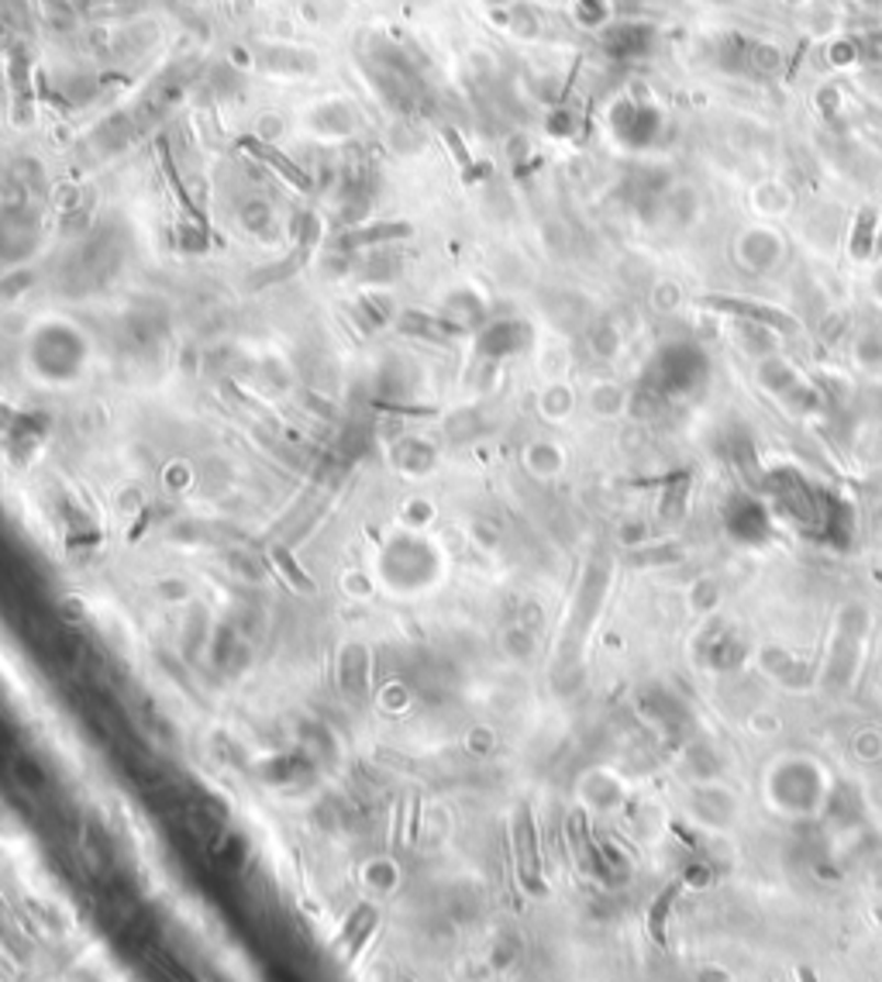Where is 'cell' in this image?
<instances>
[{
	"label": "cell",
	"mask_w": 882,
	"mask_h": 982,
	"mask_svg": "<svg viewBox=\"0 0 882 982\" xmlns=\"http://www.w3.org/2000/svg\"><path fill=\"white\" fill-rule=\"evenodd\" d=\"M706 307H714V311H721V314H731L734 321H751V325H762V328H772L776 335L782 331H793L796 328V321L787 314V311H779V307H772V304H762V301H751V297H706L703 301Z\"/></svg>",
	"instance_id": "5"
},
{
	"label": "cell",
	"mask_w": 882,
	"mask_h": 982,
	"mask_svg": "<svg viewBox=\"0 0 882 982\" xmlns=\"http://www.w3.org/2000/svg\"><path fill=\"white\" fill-rule=\"evenodd\" d=\"M875 531H879V538H882V504L875 507Z\"/></svg>",
	"instance_id": "13"
},
{
	"label": "cell",
	"mask_w": 882,
	"mask_h": 982,
	"mask_svg": "<svg viewBox=\"0 0 882 982\" xmlns=\"http://www.w3.org/2000/svg\"><path fill=\"white\" fill-rule=\"evenodd\" d=\"M627 407H631V390H621V386H614V383L597 386V393H593V410H597V414H603V417H618V414L627 410Z\"/></svg>",
	"instance_id": "9"
},
{
	"label": "cell",
	"mask_w": 882,
	"mask_h": 982,
	"mask_svg": "<svg viewBox=\"0 0 882 982\" xmlns=\"http://www.w3.org/2000/svg\"><path fill=\"white\" fill-rule=\"evenodd\" d=\"M145 962H149V966H152V972H159L166 982H193V979L186 975V969H183V966H177L173 955L159 951L156 945L145 948Z\"/></svg>",
	"instance_id": "10"
},
{
	"label": "cell",
	"mask_w": 882,
	"mask_h": 982,
	"mask_svg": "<svg viewBox=\"0 0 882 982\" xmlns=\"http://www.w3.org/2000/svg\"><path fill=\"white\" fill-rule=\"evenodd\" d=\"M776 513L766 497L751 494V489H738L731 494L721 507V524L724 534L742 549H766L776 538Z\"/></svg>",
	"instance_id": "4"
},
{
	"label": "cell",
	"mask_w": 882,
	"mask_h": 982,
	"mask_svg": "<svg viewBox=\"0 0 882 982\" xmlns=\"http://www.w3.org/2000/svg\"><path fill=\"white\" fill-rule=\"evenodd\" d=\"M851 359L862 373L879 376L882 373V335L879 331H859L851 341Z\"/></svg>",
	"instance_id": "8"
},
{
	"label": "cell",
	"mask_w": 882,
	"mask_h": 982,
	"mask_svg": "<svg viewBox=\"0 0 882 982\" xmlns=\"http://www.w3.org/2000/svg\"><path fill=\"white\" fill-rule=\"evenodd\" d=\"M717 597H721V583H717V579H710V576H700V579L690 586V600H693L700 610L714 607Z\"/></svg>",
	"instance_id": "12"
},
{
	"label": "cell",
	"mask_w": 882,
	"mask_h": 982,
	"mask_svg": "<svg viewBox=\"0 0 882 982\" xmlns=\"http://www.w3.org/2000/svg\"><path fill=\"white\" fill-rule=\"evenodd\" d=\"M734 256L748 273H769L782 259V238L772 228H748L734 245Z\"/></svg>",
	"instance_id": "6"
},
{
	"label": "cell",
	"mask_w": 882,
	"mask_h": 982,
	"mask_svg": "<svg viewBox=\"0 0 882 982\" xmlns=\"http://www.w3.org/2000/svg\"><path fill=\"white\" fill-rule=\"evenodd\" d=\"M872 228H875V214L862 211L859 221H855V235H851V256L855 259H866L869 256V249H872Z\"/></svg>",
	"instance_id": "11"
},
{
	"label": "cell",
	"mask_w": 882,
	"mask_h": 982,
	"mask_svg": "<svg viewBox=\"0 0 882 982\" xmlns=\"http://www.w3.org/2000/svg\"><path fill=\"white\" fill-rule=\"evenodd\" d=\"M690 473H672L666 483H662L658 494V521L662 524H682V518L690 513Z\"/></svg>",
	"instance_id": "7"
},
{
	"label": "cell",
	"mask_w": 882,
	"mask_h": 982,
	"mask_svg": "<svg viewBox=\"0 0 882 982\" xmlns=\"http://www.w3.org/2000/svg\"><path fill=\"white\" fill-rule=\"evenodd\" d=\"M706 376H710V359L697 341H669V346H662L648 359L638 386L655 393V397L669 407L676 400H686V397H693V393H700Z\"/></svg>",
	"instance_id": "2"
},
{
	"label": "cell",
	"mask_w": 882,
	"mask_h": 982,
	"mask_svg": "<svg viewBox=\"0 0 882 982\" xmlns=\"http://www.w3.org/2000/svg\"><path fill=\"white\" fill-rule=\"evenodd\" d=\"M762 489L779 521L793 524L803 538L835 552H848L855 542V504L841 497L796 465H769L762 473Z\"/></svg>",
	"instance_id": "1"
},
{
	"label": "cell",
	"mask_w": 882,
	"mask_h": 982,
	"mask_svg": "<svg viewBox=\"0 0 882 982\" xmlns=\"http://www.w3.org/2000/svg\"><path fill=\"white\" fill-rule=\"evenodd\" d=\"M755 383L766 397H772L782 410H790L796 417L817 414L824 407V393L779 352L755 359Z\"/></svg>",
	"instance_id": "3"
}]
</instances>
